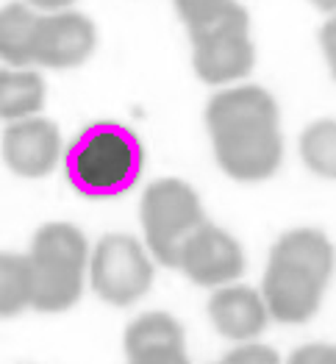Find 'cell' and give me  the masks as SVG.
Wrapping results in <instances>:
<instances>
[{
	"label": "cell",
	"mask_w": 336,
	"mask_h": 364,
	"mask_svg": "<svg viewBox=\"0 0 336 364\" xmlns=\"http://www.w3.org/2000/svg\"><path fill=\"white\" fill-rule=\"evenodd\" d=\"M311 6H317L320 11H328V14H331L336 9V0H311Z\"/></svg>",
	"instance_id": "7402d4cb"
},
{
	"label": "cell",
	"mask_w": 336,
	"mask_h": 364,
	"mask_svg": "<svg viewBox=\"0 0 336 364\" xmlns=\"http://www.w3.org/2000/svg\"><path fill=\"white\" fill-rule=\"evenodd\" d=\"M45 106V81L28 67H0V120L11 122L39 114Z\"/></svg>",
	"instance_id": "4fadbf2b"
},
{
	"label": "cell",
	"mask_w": 336,
	"mask_h": 364,
	"mask_svg": "<svg viewBox=\"0 0 336 364\" xmlns=\"http://www.w3.org/2000/svg\"><path fill=\"white\" fill-rule=\"evenodd\" d=\"M3 161L20 178H45L59 167V125L45 117H20L3 131Z\"/></svg>",
	"instance_id": "30bf717a"
},
{
	"label": "cell",
	"mask_w": 336,
	"mask_h": 364,
	"mask_svg": "<svg viewBox=\"0 0 336 364\" xmlns=\"http://www.w3.org/2000/svg\"><path fill=\"white\" fill-rule=\"evenodd\" d=\"M209 317H212L217 334L234 339V342L256 339L270 323L261 292H256L253 287H239V284L234 287L222 284L214 292L209 298Z\"/></svg>",
	"instance_id": "7c38bea8"
},
{
	"label": "cell",
	"mask_w": 336,
	"mask_h": 364,
	"mask_svg": "<svg viewBox=\"0 0 336 364\" xmlns=\"http://www.w3.org/2000/svg\"><path fill=\"white\" fill-rule=\"evenodd\" d=\"M303 164L320 178L334 181L336 176V122L331 117L311 122L300 136Z\"/></svg>",
	"instance_id": "e0dca14e"
},
{
	"label": "cell",
	"mask_w": 336,
	"mask_h": 364,
	"mask_svg": "<svg viewBox=\"0 0 336 364\" xmlns=\"http://www.w3.org/2000/svg\"><path fill=\"white\" fill-rule=\"evenodd\" d=\"M97 45V31L90 17L81 11H48L36 14L31 36V61L53 70L78 67L92 56Z\"/></svg>",
	"instance_id": "52a82bcc"
},
{
	"label": "cell",
	"mask_w": 336,
	"mask_h": 364,
	"mask_svg": "<svg viewBox=\"0 0 336 364\" xmlns=\"http://www.w3.org/2000/svg\"><path fill=\"white\" fill-rule=\"evenodd\" d=\"M31 270V306L36 311H67L81 301L90 245L72 223H45L26 253Z\"/></svg>",
	"instance_id": "277c9868"
},
{
	"label": "cell",
	"mask_w": 336,
	"mask_h": 364,
	"mask_svg": "<svg viewBox=\"0 0 336 364\" xmlns=\"http://www.w3.org/2000/svg\"><path fill=\"white\" fill-rule=\"evenodd\" d=\"M125 356L139 364H181L186 362V339L181 323L167 311L139 314L122 339Z\"/></svg>",
	"instance_id": "8fae6325"
},
{
	"label": "cell",
	"mask_w": 336,
	"mask_h": 364,
	"mask_svg": "<svg viewBox=\"0 0 336 364\" xmlns=\"http://www.w3.org/2000/svg\"><path fill=\"white\" fill-rule=\"evenodd\" d=\"M31 306V270L23 253H0V320Z\"/></svg>",
	"instance_id": "2e32d148"
},
{
	"label": "cell",
	"mask_w": 336,
	"mask_h": 364,
	"mask_svg": "<svg viewBox=\"0 0 336 364\" xmlns=\"http://www.w3.org/2000/svg\"><path fill=\"white\" fill-rule=\"evenodd\" d=\"M289 362L295 364H334L336 362V350L334 345H323V342H311V345H303L298 348Z\"/></svg>",
	"instance_id": "d6986e66"
},
{
	"label": "cell",
	"mask_w": 336,
	"mask_h": 364,
	"mask_svg": "<svg viewBox=\"0 0 336 364\" xmlns=\"http://www.w3.org/2000/svg\"><path fill=\"white\" fill-rule=\"evenodd\" d=\"M206 128L225 176L242 183L273 178L283 159L281 112L261 87L217 92L206 106Z\"/></svg>",
	"instance_id": "6da1fadb"
},
{
	"label": "cell",
	"mask_w": 336,
	"mask_h": 364,
	"mask_svg": "<svg viewBox=\"0 0 336 364\" xmlns=\"http://www.w3.org/2000/svg\"><path fill=\"white\" fill-rule=\"evenodd\" d=\"M334 275V245L323 231L295 228L270 250L261 301L267 314L283 326L308 323L323 304Z\"/></svg>",
	"instance_id": "7a4b0ae2"
},
{
	"label": "cell",
	"mask_w": 336,
	"mask_h": 364,
	"mask_svg": "<svg viewBox=\"0 0 336 364\" xmlns=\"http://www.w3.org/2000/svg\"><path fill=\"white\" fill-rule=\"evenodd\" d=\"M139 217L148 247L164 267H175L178 250L186 237L206 223L197 192L181 178L153 181L142 195Z\"/></svg>",
	"instance_id": "5b68a950"
},
{
	"label": "cell",
	"mask_w": 336,
	"mask_h": 364,
	"mask_svg": "<svg viewBox=\"0 0 336 364\" xmlns=\"http://www.w3.org/2000/svg\"><path fill=\"white\" fill-rule=\"evenodd\" d=\"M334 20H328L325 26H323V33H320V39H323V53H325V59H328V67L334 70Z\"/></svg>",
	"instance_id": "ffe728a7"
},
{
	"label": "cell",
	"mask_w": 336,
	"mask_h": 364,
	"mask_svg": "<svg viewBox=\"0 0 336 364\" xmlns=\"http://www.w3.org/2000/svg\"><path fill=\"white\" fill-rule=\"evenodd\" d=\"M189 39L195 48V73L206 84H231L237 78H244L256 64V50L250 42V17Z\"/></svg>",
	"instance_id": "9c48e42d"
},
{
	"label": "cell",
	"mask_w": 336,
	"mask_h": 364,
	"mask_svg": "<svg viewBox=\"0 0 336 364\" xmlns=\"http://www.w3.org/2000/svg\"><path fill=\"white\" fill-rule=\"evenodd\" d=\"M145 153L131 128L120 122H94L78 134L67 153V178L90 198H114L142 176Z\"/></svg>",
	"instance_id": "3957f363"
},
{
	"label": "cell",
	"mask_w": 336,
	"mask_h": 364,
	"mask_svg": "<svg viewBox=\"0 0 336 364\" xmlns=\"http://www.w3.org/2000/svg\"><path fill=\"white\" fill-rule=\"evenodd\" d=\"M92 289L112 306L142 301L153 287V264L139 240L131 234H109L94 245L90 256Z\"/></svg>",
	"instance_id": "8992f818"
},
{
	"label": "cell",
	"mask_w": 336,
	"mask_h": 364,
	"mask_svg": "<svg viewBox=\"0 0 336 364\" xmlns=\"http://www.w3.org/2000/svg\"><path fill=\"white\" fill-rule=\"evenodd\" d=\"M225 362L231 364H275L278 362V353H275L273 348H267V345H261V342H253V339H244L242 345H237L234 350H228L225 353Z\"/></svg>",
	"instance_id": "ac0fdd59"
},
{
	"label": "cell",
	"mask_w": 336,
	"mask_h": 364,
	"mask_svg": "<svg viewBox=\"0 0 336 364\" xmlns=\"http://www.w3.org/2000/svg\"><path fill=\"white\" fill-rule=\"evenodd\" d=\"M175 270L197 287H222L244 273V250L225 228L203 223L181 245Z\"/></svg>",
	"instance_id": "ba28073f"
},
{
	"label": "cell",
	"mask_w": 336,
	"mask_h": 364,
	"mask_svg": "<svg viewBox=\"0 0 336 364\" xmlns=\"http://www.w3.org/2000/svg\"><path fill=\"white\" fill-rule=\"evenodd\" d=\"M36 11L28 3H6L0 9V59L11 67H28L31 36H33Z\"/></svg>",
	"instance_id": "5bb4252c"
},
{
	"label": "cell",
	"mask_w": 336,
	"mask_h": 364,
	"mask_svg": "<svg viewBox=\"0 0 336 364\" xmlns=\"http://www.w3.org/2000/svg\"><path fill=\"white\" fill-rule=\"evenodd\" d=\"M75 0H28V6H36L42 11H59V9H67L72 6Z\"/></svg>",
	"instance_id": "44dd1931"
},
{
	"label": "cell",
	"mask_w": 336,
	"mask_h": 364,
	"mask_svg": "<svg viewBox=\"0 0 336 364\" xmlns=\"http://www.w3.org/2000/svg\"><path fill=\"white\" fill-rule=\"evenodd\" d=\"M175 11L183 20L189 36L222 28L228 23L244 20L247 11L237 0H175Z\"/></svg>",
	"instance_id": "9a60e30c"
}]
</instances>
